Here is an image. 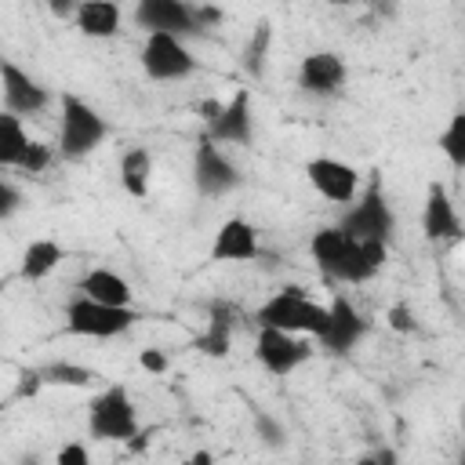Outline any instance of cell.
I'll use <instances>...</instances> for the list:
<instances>
[{"mask_svg":"<svg viewBox=\"0 0 465 465\" xmlns=\"http://www.w3.org/2000/svg\"><path fill=\"white\" fill-rule=\"evenodd\" d=\"M389 327L392 331H400V334H411V331H418V320H414V312H411V305H403V302H396L392 309H389Z\"/></svg>","mask_w":465,"mask_h":465,"instance_id":"28","label":"cell"},{"mask_svg":"<svg viewBox=\"0 0 465 465\" xmlns=\"http://www.w3.org/2000/svg\"><path fill=\"white\" fill-rule=\"evenodd\" d=\"M0 91H4V109L15 116H33L51 102V91L4 54H0Z\"/></svg>","mask_w":465,"mask_h":465,"instance_id":"10","label":"cell"},{"mask_svg":"<svg viewBox=\"0 0 465 465\" xmlns=\"http://www.w3.org/2000/svg\"><path fill=\"white\" fill-rule=\"evenodd\" d=\"M193 18H196V29H211V25L222 22V11L211 7V4H203V7H193Z\"/></svg>","mask_w":465,"mask_h":465,"instance_id":"34","label":"cell"},{"mask_svg":"<svg viewBox=\"0 0 465 465\" xmlns=\"http://www.w3.org/2000/svg\"><path fill=\"white\" fill-rule=\"evenodd\" d=\"M254 320H258V327H280L291 334H312L316 338L327 327V305L312 302L302 287H283L269 302H262Z\"/></svg>","mask_w":465,"mask_h":465,"instance_id":"3","label":"cell"},{"mask_svg":"<svg viewBox=\"0 0 465 465\" xmlns=\"http://www.w3.org/2000/svg\"><path fill=\"white\" fill-rule=\"evenodd\" d=\"M44 4H47L51 15H58V18H73V11H76L80 0H44Z\"/></svg>","mask_w":465,"mask_h":465,"instance_id":"35","label":"cell"},{"mask_svg":"<svg viewBox=\"0 0 465 465\" xmlns=\"http://www.w3.org/2000/svg\"><path fill=\"white\" fill-rule=\"evenodd\" d=\"M421 232L425 240H461V218L443 182H429L425 207H421Z\"/></svg>","mask_w":465,"mask_h":465,"instance_id":"16","label":"cell"},{"mask_svg":"<svg viewBox=\"0 0 465 465\" xmlns=\"http://www.w3.org/2000/svg\"><path fill=\"white\" fill-rule=\"evenodd\" d=\"M327 4H334V7H345V4H352V0H327Z\"/></svg>","mask_w":465,"mask_h":465,"instance_id":"38","label":"cell"},{"mask_svg":"<svg viewBox=\"0 0 465 465\" xmlns=\"http://www.w3.org/2000/svg\"><path fill=\"white\" fill-rule=\"evenodd\" d=\"M312 352H316V349H312L302 334H291V331H280V327H258L254 356H258V363H262L269 374H276V378H283V374L298 371L302 363H309Z\"/></svg>","mask_w":465,"mask_h":465,"instance_id":"8","label":"cell"},{"mask_svg":"<svg viewBox=\"0 0 465 465\" xmlns=\"http://www.w3.org/2000/svg\"><path fill=\"white\" fill-rule=\"evenodd\" d=\"M87 461H91V454L84 443H65L58 450V465H87Z\"/></svg>","mask_w":465,"mask_h":465,"instance_id":"32","label":"cell"},{"mask_svg":"<svg viewBox=\"0 0 465 465\" xmlns=\"http://www.w3.org/2000/svg\"><path fill=\"white\" fill-rule=\"evenodd\" d=\"M196 58L185 47L182 36L174 33H145V47H142V69L149 80H185L196 73Z\"/></svg>","mask_w":465,"mask_h":465,"instance_id":"7","label":"cell"},{"mask_svg":"<svg viewBox=\"0 0 465 465\" xmlns=\"http://www.w3.org/2000/svg\"><path fill=\"white\" fill-rule=\"evenodd\" d=\"M193 461H196V465H207V461H211V454H207V450H200V454H193Z\"/></svg>","mask_w":465,"mask_h":465,"instance_id":"37","label":"cell"},{"mask_svg":"<svg viewBox=\"0 0 465 465\" xmlns=\"http://www.w3.org/2000/svg\"><path fill=\"white\" fill-rule=\"evenodd\" d=\"M341 229L352 240H385L389 243V236L396 229V218H392V207L385 200V189H381L378 174L367 182L363 193L352 196V203H349V211L341 218Z\"/></svg>","mask_w":465,"mask_h":465,"instance_id":"6","label":"cell"},{"mask_svg":"<svg viewBox=\"0 0 465 465\" xmlns=\"http://www.w3.org/2000/svg\"><path fill=\"white\" fill-rule=\"evenodd\" d=\"M149 182H153V156H149V149H142V145L127 149L124 160H120V185H124V193L134 196V200H145Z\"/></svg>","mask_w":465,"mask_h":465,"instance_id":"22","label":"cell"},{"mask_svg":"<svg viewBox=\"0 0 465 465\" xmlns=\"http://www.w3.org/2000/svg\"><path fill=\"white\" fill-rule=\"evenodd\" d=\"M65 258L62 243L58 240H29V247L22 251V265H18V276L36 283L44 276H51L58 269V262Z\"/></svg>","mask_w":465,"mask_h":465,"instance_id":"21","label":"cell"},{"mask_svg":"<svg viewBox=\"0 0 465 465\" xmlns=\"http://www.w3.org/2000/svg\"><path fill=\"white\" fill-rule=\"evenodd\" d=\"M262 254L258 229L243 218H225L211 243V262H254Z\"/></svg>","mask_w":465,"mask_h":465,"instance_id":"17","label":"cell"},{"mask_svg":"<svg viewBox=\"0 0 465 465\" xmlns=\"http://www.w3.org/2000/svg\"><path fill=\"white\" fill-rule=\"evenodd\" d=\"M87 432L105 443H127L138 436V414L124 385H109L87 403Z\"/></svg>","mask_w":465,"mask_h":465,"instance_id":"5","label":"cell"},{"mask_svg":"<svg viewBox=\"0 0 465 465\" xmlns=\"http://www.w3.org/2000/svg\"><path fill=\"white\" fill-rule=\"evenodd\" d=\"M345 84V62L334 51H312L298 65V87L312 98H331Z\"/></svg>","mask_w":465,"mask_h":465,"instance_id":"15","label":"cell"},{"mask_svg":"<svg viewBox=\"0 0 465 465\" xmlns=\"http://www.w3.org/2000/svg\"><path fill=\"white\" fill-rule=\"evenodd\" d=\"M309 254L323 276L341 280V283H363L385 265L389 243L385 240H352L341 225H323L312 232Z\"/></svg>","mask_w":465,"mask_h":465,"instance_id":"1","label":"cell"},{"mask_svg":"<svg viewBox=\"0 0 465 465\" xmlns=\"http://www.w3.org/2000/svg\"><path fill=\"white\" fill-rule=\"evenodd\" d=\"M193 185H196L200 196H225L240 185L236 163L207 134H200V142L193 149Z\"/></svg>","mask_w":465,"mask_h":465,"instance_id":"9","label":"cell"},{"mask_svg":"<svg viewBox=\"0 0 465 465\" xmlns=\"http://www.w3.org/2000/svg\"><path fill=\"white\" fill-rule=\"evenodd\" d=\"M251 91L240 87L229 102H222V109L207 120V138L218 145H247L251 142Z\"/></svg>","mask_w":465,"mask_h":465,"instance_id":"14","label":"cell"},{"mask_svg":"<svg viewBox=\"0 0 465 465\" xmlns=\"http://www.w3.org/2000/svg\"><path fill=\"white\" fill-rule=\"evenodd\" d=\"M269 44H272V25L262 18V22L254 25L251 40L243 44V58H240V62H243V73H247V76H254V80H258V76L265 73V62H269Z\"/></svg>","mask_w":465,"mask_h":465,"instance_id":"25","label":"cell"},{"mask_svg":"<svg viewBox=\"0 0 465 465\" xmlns=\"http://www.w3.org/2000/svg\"><path fill=\"white\" fill-rule=\"evenodd\" d=\"M76 294H87L105 305H131V298H134L131 283L124 276H116L113 269H87L76 283Z\"/></svg>","mask_w":465,"mask_h":465,"instance_id":"20","label":"cell"},{"mask_svg":"<svg viewBox=\"0 0 465 465\" xmlns=\"http://www.w3.org/2000/svg\"><path fill=\"white\" fill-rule=\"evenodd\" d=\"M109 138V124L98 116L94 105H87L76 94H58V153L65 160L91 156Z\"/></svg>","mask_w":465,"mask_h":465,"instance_id":"2","label":"cell"},{"mask_svg":"<svg viewBox=\"0 0 465 465\" xmlns=\"http://www.w3.org/2000/svg\"><path fill=\"white\" fill-rule=\"evenodd\" d=\"M29 142L33 138L22 127V116L0 109V171L4 167H18L22 156H25V149H29Z\"/></svg>","mask_w":465,"mask_h":465,"instance_id":"23","label":"cell"},{"mask_svg":"<svg viewBox=\"0 0 465 465\" xmlns=\"http://www.w3.org/2000/svg\"><path fill=\"white\" fill-rule=\"evenodd\" d=\"M134 25L145 33H174V36H193L196 18L185 0H134Z\"/></svg>","mask_w":465,"mask_h":465,"instance_id":"13","label":"cell"},{"mask_svg":"<svg viewBox=\"0 0 465 465\" xmlns=\"http://www.w3.org/2000/svg\"><path fill=\"white\" fill-rule=\"evenodd\" d=\"M120 4L116 0H80L73 11V25L87 40H109L120 33Z\"/></svg>","mask_w":465,"mask_h":465,"instance_id":"19","label":"cell"},{"mask_svg":"<svg viewBox=\"0 0 465 465\" xmlns=\"http://www.w3.org/2000/svg\"><path fill=\"white\" fill-rule=\"evenodd\" d=\"M134 323H138V312L131 305H105L87 294H76L65 305V331L80 338H116Z\"/></svg>","mask_w":465,"mask_h":465,"instance_id":"4","label":"cell"},{"mask_svg":"<svg viewBox=\"0 0 465 465\" xmlns=\"http://www.w3.org/2000/svg\"><path fill=\"white\" fill-rule=\"evenodd\" d=\"M232 323H236V309L229 302H222V298L207 302V323H203V331L196 334L193 345L203 356H214V360L229 356V349H232Z\"/></svg>","mask_w":465,"mask_h":465,"instance_id":"18","label":"cell"},{"mask_svg":"<svg viewBox=\"0 0 465 465\" xmlns=\"http://www.w3.org/2000/svg\"><path fill=\"white\" fill-rule=\"evenodd\" d=\"M254 429H258V436H262L269 447H283V429H280L269 414H258V418H254Z\"/></svg>","mask_w":465,"mask_h":465,"instance_id":"30","label":"cell"},{"mask_svg":"<svg viewBox=\"0 0 465 465\" xmlns=\"http://www.w3.org/2000/svg\"><path fill=\"white\" fill-rule=\"evenodd\" d=\"M305 178L309 185L327 196L331 203H352V196L360 193V171L352 163H341L334 156H316L305 163Z\"/></svg>","mask_w":465,"mask_h":465,"instance_id":"12","label":"cell"},{"mask_svg":"<svg viewBox=\"0 0 465 465\" xmlns=\"http://www.w3.org/2000/svg\"><path fill=\"white\" fill-rule=\"evenodd\" d=\"M47 163H51V149L40 145V142H29V149H25L22 163H18V171H25V174H40Z\"/></svg>","mask_w":465,"mask_h":465,"instance_id":"27","label":"cell"},{"mask_svg":"<svg viewBox=\"0 0 465 465\" xmlns=\"http://www.w3.org/2000/svg\"><path fill=\"white\" fill-rule=\"evenodd\" d=\"M436 145H440V153L447 156V163H450L454 171L465 167V113H461V109L450 113V124L440 131Z\"/></svg>","mask_w":465,"mask_h":465,"instance_id":"26","label":"cell"},{"mask_svg":"<svg viewBox=\"0 0 465 465\" xmlns=\"http://www.w3.org/2000/svg\"><path fill=\"white\" fill-rule=\"evenodd\" d=\"M18 207H22V193H18V189L0 174V222H4V218H11Z\"/></svg>","mask_w":465,"mask_h":465,"instance_id":"29","label":"cell"},{"mask_svg":"<svg viewBox=\"0 0 465 465\" xmlns=\"http://www.w3.org/2000/svg\"><path fill=\"white\" fill-rule=\"evenodd\" d=\"M360 461H378V465H396V450H371V454H363Z\"/></svg>","mask_w":465,"mask_h":465,"instance_id":"36","label":"cell"},{"mask_svg":"<svg viewBox=\"0 0 465 465\" xmlns=\"http://www.w3.org/2000/svg\"><path fill=\"white\" fill-rule=\"evenodd\" d=\"M40 385H44V381H40V371H36V367H22V371H18V389H15V396L25 400V396H33Z\"/></svg>","mask_w":465,"mask_h":465,"instance_id":"31","label":"cell"},{"mask_svg":"<svg viewBox=\"0 0 465 465\" xmlns=\"http://www.w3.org/2000/svg\"><path fill=\"white\" fill-rule=\"evenodd\" d=\"M138 363H142L149 374H163V371H167V356H163L160 349H142Z\"/></svg>","mask_w":465,"mask_h":465,"instance_id":"33","label":"cell"},{"mask_svg":"<svg viewBox=\"0 0 465 465\" xmlns=\"http://www.w3.org/2000/svg\"><path fill=\"white\" fill-rule=\"evenodd\" d=\"M40 371V381L44 385H69V389H91L102 374L94 367H84V363H69V360H51Z\"/></svg>","mask_w":465,"mask_h":465,"instance_id":"24","label":"cell"},{"mask_svg":"<svg viewBox=\"0 0 465 465\" xmlns=\"http://www.w3.org/2000/svg\"><path fill=\"white\" fill-rule=\"evenodd\" d=\"M363 334H367V320L360 316V309H356L345 294H338V298L327 305V327L316 334V341H320L327 352L345 356L349 349L360 345Z\"/></svg>","mask_w":465,"mask_h":465,"instance_id":"11","label":"cell"}]
</instances>
